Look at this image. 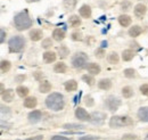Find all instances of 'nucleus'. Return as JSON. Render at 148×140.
<instances>
[{
  "mask_svg": "<svg viewBox=\"0 0 148 140\" xmlns=\"http://www.w3.org/2000/svg\"><path fill=\"white\" fill-rule=\"evenodd\" d=\"M30 39L32 41H39L40 39H42V31L34 29L32 31H30Z\"/></svg>",
  "mask_w": 148,
  "mask_h": 140,
  "instance_id": "obj_17",
  "label": "nucleus"
},
{
  "mask_svg": "<svg viewBox=\"0 0 148 140\" xmlns=\"http://www.w3.org/2000/svg\"><path fill=\"white\" fill-rule=\"evenodd\" d=\"M98 87L101 90H108L112 87V81L110 79H101L99 82H98Z\"/></svg>",
  "mask_w": 148,
  "mask_h": 140,
  "instance_id": "obj_15",
  "label": "nucleus"
},
{
  "mask_svg": "<svg viewBox=\"0 0 148 140\" xmlns=\"http://www.w3.org/2000/svg\"><path fill=\"white\" fill-rule=\"evenodd\" d=\"M46 105L51 110L58 112L64 108V97L58 92H53L46 99Z\"/></svg>",
  "mask_w": 148,
  "mask_h": 140,
  "instance_id": "obj_1",
  "label": "nucleus"
},
{
  "mask_svg": "<svg viewBox=\"0 0 148 140\" xmlns=\"http://www.w3.org/2000/svg\"><path fill=\"white\" fill-rule=\"evenodd\" d=\"M69 23H70V25L72 27H77L79 25H81V19L76 15H72L71 17L69 18Z\"/></svg>",
  "mask_w": 148,
  "mask_h": 140,
  "instance_id": "obj_25",
  "label": "nucleus"
},
{
  "mask_svg": "<svg viewBox=\"0 0 148 140\" xmlns=\"http://www.w3.org/2000/svg\"><path fill=\"white\" fill-rule=\"evenodd\" d=\"M51 140H70L69 138H66V137H62V136H54Z\"/></svg>",
  "mask_w": 148,
  "mask_h": 140,
  "instance_id": "obj_43",
  "label": "nucleus"
},
{
  "mask_svg": "<svg viewBox=\"0 0 148 140\" xmlns=\"http://www.w3.org/2000/svg\"><path fill=\"white\" fill-rule=\"evenodd\" d=\"M87 59H88V56L84 53L76 54L72 58V65L75 69H82L84 66V64L87 63Z\"/></svg>",
  "mask_w": 148,
  "mask_h": 140,
  "instance_id": "obj_5",
  "label": "nucleus"
},
{
  "mask_svg": "<svg viewBox=\"0 0 148 140\" xmlns=\"http://www.w3.org/2000/svg\"><path fill=\"white\" fill-rule=\"evenodd\" d=\"M75 116H76V119L80 120V121H90V120H91V115H90L86 109H83V108H81V107L76 108V110H75Z\"/></svg>",
  "mask_w": 148,
  "mask_h": 140,
  "instance_id": "obj_7",
  "label": "nucleus"
},
{
  "mask_svg": "<svg viewBox=\"0 0 148 140\" xmlns=\"http://www.w3.org/2000/svg\"><path fill=\"white\" fill-rule=\"evenodd\" d=\"M132 124H133V121L129 116H113L110 121V126L114 128V129L128 126V125H132Z\"/></svg>",
  "mask_w": 148,
  "mask_h": 140,
  "instance_id": "obj_4",
  "label": "nucleus"
},
{
  "mask_svg": "<svg viewBox=\"0 0 148 140\" xmlns=\"http://www.w3.org/2000/svg\"><path fill=\"white\" fill-rule=\"evenodd\" d=\"M34 78H36V80H38V81H42L43 74H42L41 72H36V73H34Z\"/></svg>",
  "mask_w": 148,
  "mask_h": 140,
  "instance_id": "obj_41",
  "label": "nucleus"
},
{
  "mask_svg": "<svg viewBox=\"0 0 148 140\" xmlns=\"http://www.w3.org/2000/svg\"><path fill=\"white\" fill-rule=\"evenodd\" d=\"M42 117V113L40 110H33L29 114V121L31 123H37L41 120Z\"/></svg>",
  "mask_w": 148,
  "mask_h": 140,
  "instance_id": "obj_11",
  "label": "nucleus"
},
{
  "mask_svg": "<svg viewBox=\"0 0 148 140\" xmlns=\"http://www.w3.org/2000/svg\"><path fill=\"white\" fill-rule=\"evenodd\" d=\"M105 105L106 107L111 110V112H115L120 106H121V100L114 96H110L106 100H105Z\"/></svg>",
  "mask_w": 148,
  "mask_h": 140,
  "instance_id": "obj_6",
  "label": "nucleus"
},
{
  "mask_svg": "<svg viewBox=\"0 0 148 140\" xmlns=\"http://www.w3.org/2000/svg\"><path fill=\"white\" fill-rule=\"evenodd\" d=\"M64 128L70 130V129H83L84 126L83 125H77V124H65Z\"/></svg>",
  "mask_w": 148,
  "mask_h": 140,
  "instance_id": "obj_38",
  "label": "nucleus"
},
{
  "mask_svg": "<svg viewBox=\"0 0 148 140\" xmlns=\"http://www.w3.org/2000/svg\"><path fill=\"white\" fill-rule=\"evenodd\" d=\"M87 71L90 74L96 75V74H99L100 73V66L98 64H96V63H90V64L87 65Z\"/></svg>",
  "mask_w": 148,
  "mask_h": 140,
  "instance_id": "obj_13",
  "label": "nucleus"
},
{
  "mask_svg": "<svg viewBox=\"0 0 148 140\" xmlns=\"http://www.w3.org/2000/svg\"><path fill=\"white\" fill-rule=\"evenodd\" d=\"M65 89L66 91H75L77 89V82L75 80H69L65 82Z\"/></svg>",
  "mask_w": 148,
  "mask_h": 140,
  "instance_id": "obj_24",
  "label": "nucleus"
},
{
  "mask_svg": "<svg viewBox=\"0 0 148 140\" xmlns=\"http://www.w3.org/2000/svg\"><path fill=\"white\" fill-rule=\"evenodd\" d=\"M8 47L12 53H19L25 47V39L21 35H15L8 41Z\"/></svg>",
  "mask_w": 148,
  "mask_h": 140,
  "instance_id": "obj_3",
  "label": "nucleus"
},
{
  "mask_svg": "<svg viewBox=\"0 0 148 140\" xmlns=\"http://www.w3.org/2000/svg\"><path fill=\"white\" fill-rule=\"evenodd\" d=\"M140 92L145 96H148V84H143L140 87Z\"/></svg>",
  "mask_w": 148,
  "mask_h": 140,
  "instance_id": "obj_40",
  "label": "nucleus"
},
{
  "mask_svg": "<svg viewBox=\"0 0 148 140\" xmlns=\"http://www.w3.org/2000/svg\"><path fill=\"white\" fill-rule=\"evenodd\" d=\"M2 100L6 102V103H12L14 100V91L12 89H8V90H5L2 93Z\"/></svg>",
  "mask_w": 148,
  "mask_h": 140,
  "instance_id": "obj_10",
  "label": "nucleus"
},
{
  "mask_svg": "<svg viewBox=\"0 0 148 140\" xmlns=\"http://www.w3.org/2000/svg\"><path fill=\"white\" fill-rule=\"evenodd\" d=\"M146 12H147V7L145 5H143V3L136 5V7H134V15L137 17H143L146 14Z\"/></svg>",
  "mask_w": 148,
  "mask_h": 140,
  "instance_id": "obj_9",
  "label": "nucleus"
},
{
  "mask_svg": "<svg viewBox=\"0 0 148 140\" xmlns=\"http://www.w3.org/2000/svg\"><path fill=\"white\" fill-rule=\"evenodd\" d=\"M42 48H45V49H47V48H49V47H51L53 46V41H51V39H45L43 41H42Z\"/></svg>",
  "mask_w": 148,
  "mask_h": 140,
  "instance_id": "obj_35",
  "label": "nucleus"
},
{
  "mask_svg": "<svg viewBox=\"0 0 148 140\" xmlns=\"http://www.w3.org/2000/svg\"><path fill=\"white\" fill-rule=\"evenodd\" d=\"M39 90H40L41 93H47V92H49V91L51 90V84H50V82H48V81H41V83H40V86H39Z\"/></svg>",
  "mask_w": 148,
  "mask_h": 140,
  "instance_id": "obj_19",
  "label": "nucleus"
},
{
  "mask_svg": "<svg viewBox=\"0 0 148 140\" xmlns=\"http://www.w3.org/2000/svg\"><path fill=\"white\" fill-rule=\"evenodd\" d=\"M122 95L124 98H131L133 96V90L131 87H124L122 89Z\"/></svg>",
  "mask_w": 148,
  "mask_h": 140,
  "instance_id": "obj_30",
  "label": "nucleus"
},
{
  "mask_svg": "<svg viewBox=\"0 0 148 140\" xmlns=\"http://www.w3.org/2000/svg\"><path fill=\"white\" fill-rule=\"evenodd\" d=\"M42 139H43V136H36V137H31V138L25 140H42Z\"/></svg>",
  "mask_w": 148,
  "mask_h": 140,
  "instance_id": "obj_45",
  "label": "nucleus"
},
{
  "mask_svg": "<svg viewBox=\"0 0 148 140\" xmlns=\"http://www.w3.org/2000/svg\"><path fill=\"white\" fill-rule=\"evenodd\" d=\"M76 5V0H64V7L67 10H72Z\"/></svg>",
  "mask_w": 148,
  "mask_h": 140,
  "instance_id": "obj_32",
  "label": "nucleus"
},
{
  "mask_svg": "<svg viewBox=\"0 0 148 140\" xmlns=\"http://www.w3.org/2000/svg\"><path fill=\"white\" fill-rule=\"evenodd\" d=\"M82 80L87 83V84H89V86H93L95 84V82H96V80L93 79L91 75H88V74H86V75H83L82 76Z\"/></svg>",
  "mask_w": 148,
  "mask_h": 140,
  "instance_id": "obj_33",
  "label": "nucleus"
},
{
  "mask_svg": "<svg viewBox=\"0 0 148 140\" xmlns=\"http://www.w3.org/2000/svg\"><path fill=\"white\" fill-rule=\"evenodd\" d=\"M146 140H148V136H147V139H146Z\"/></svg>",
  "mask_w": 148,
  "mask_h": 140,
  "instance_id": "obj_48",
  "label": "nucleus"
},
{
  "mask_svg": "<svg viewBox=\"0 0 148 140\" xmlns=\"http://www.w3.org/2000/svg\"><path fill=\"white\" fill-rule=\"evenodd\" d=\"M131 17H130L129 15H121L120 17H119V23L121 24V26H123V27H128L130 24H131Z\"/></svg>",
  "mask_w": 148,
  "mask_h": 140,
  "instance_id": "obj_18",
  "label": "nucleus"
},
{
  "mask_svg": "<svg viewBox=\"0 0 148 140\" xmlns=\"http://www.w3.org/2000/svg\"><path fill=\"white\" fill-rule=\"evenodd\" d=\"M133 57H134V51H132V50H130V49L123 50V53H122V58H123L124 62H129Z\"/></svg>",
  "mask_w": 148,
  "mask_h": 140,
  "instance_id": "obj_26",
  "label": "nucleus"
},
{
  "mask_svg": "<svg viewBox=\"0 0 148 140\" xmlns=\"http://www.w3.org/2000/svg\"><path fill=\"white\" fill-rule=\"evenodd\" d=\"M138 117L140 121L148 122V107H141L138 110Z\"/></svg>",
  "mask_w": 148,
  "mask_h": 140,
  "instance_id": "obj_14",
  "label": "nucleus"
},
{
  "mask_svg": "<svg viewBox=\"0 0 148 140\" xmlns=\"http://www.w3.org/2000/svg\"><path fill=\"white\" fill-rule=\"evenodd\" d=\"M29 2H33V1H39V0H27Z\"/></svg>",
  "mask_w": 148,
  "mask_h": 140,
  "instance_id": "obj_47",
  "label": "nucleus"
},
{
  "mask_svg": "<svg viewBox=\"0 0 148 140\" xmlns=\"http://www.w3.org/2000/svg\"><path fill=\"white\" fill-rule=\"evenodd\" d=\"M107 59H108V62L113 64V65H115V64H117L119 63V60H120V57H119V55L116 53H111L108 55V57H107Z\"/></svg>",
  "mask_w": 148,
  "mask_h": 140,
  "instance_id": "obj_27",
  "label": "nucleus"
},
{
  "mask_svg": "<svg viewBox=\"0 0 148 140\" xmlns=\"http://www.w3.org/2000/svg\"><path fill=\"white\" fill-rule=\"evenodd\" d=\"M43 60L48 64L50 63H54L56 60V54L53 53V51H46L43 54Z\"/></svg>",
  "mask_w": 148,
  "mask_h": 140,
  "instance_id": "obj_22",
  "label": "nucleus"
},
{
  "mask_svg": "<svg viewBox=\"0 0 148 140\" xmlns=\"http://www.w3.org/2000/svg\"><path fill=\"white\" fill-rule=\"evenodd\" d=\"M54 71H55L56 73H59V74H64V73H66V71H67V66H66V64L65 63H57L55 65V67H54Z\"/></svg>",
  "mask_w": 148,
  "mask_h": 140,
  "instance_id": "obj_23",
  "label": "nucleus"
},
{
  "mask_svg": "<svg viewBox=\"0 0 148 140\" xmlns=\"http://www.w3.org/2000/svg\"><path fill=\"white\" fill-rule=\"evenodd\" d=\"M16 92L19 97H26L29 95V89L24 86H19L17 89H16Z\"/></svg>",
  "mask_w": 148,
  "mask_h": 140,
  "instance_id": "obj_29",
  "label": "nucleus"
},
{
  "mask_svg": "<svg viewBox=\"0 0 148 140\" xmlns=\"http://www.w3.org/2000/svg\"><path fill=\"white\" fill-rule=\"evenodd\" d=\"M25 78H26L25 75H18V76L15 78V81H16V82H22V81L25 80Z\"/></svg>",
  "mask_w": 148,
  "mask_h": 140,
  "instance_id": "obj_44",
  "label": "nucleus"
},
{
  "mask_svg": "<svg viewBox=\"0 0 148 140\" xmlns=\"http://www.w3.org/2000/svg\"><path fill=\"white\" fill-rule=\"evenodd\" d=\"M141 33H143V29L139 25H134V26H132L129 30V35L132 36V38H137L138 35H140Z\"/></svg>",
  "mask_w": 148,
  "mask_h": 140,
  "instance_id": "obj_21",
  "label": "nucleus"
},
{
  "mask_svg": "<svg viewBox=\"0 0 148 140\" xmlns=\"http://www.w3.org/2000/svg\"><path fill=\"white\" fill-rule=\"evenodd\" d=\"M14 23H15V26L18 31H24V30H27L29 27L32 26V19L30 18L29 14L26 12H22L18 13L15 18H14Z\"/></svg>",
  "mask_w": 148,
  "mask_h": 140,
  "instance_id": "obj_2",
  "label": "nucleus"
},
{
  "mask_svg": "<svg viewBox=\"0 0 148 140\" xmlns=\"http://www.w3.org/2000/svg\"><path fill=\"white\" fill-rule=\"evenodd\" d=\"M123 73H124V76H127L129 79H132V78L136 76V71L133 69H127V70H124Z\"/></svg>",
  "mask_w": 148,
  "mask_h": 140,
  "instance_id": "obj_34",
  "label": "nucleus"
},
{
  "mask_svg": "<svg viewBox=\"0 0 148 140\" xmlns=\"http://www.w3.org/2000/svg\"><path fill=\"white\" fill-rule=\"evenodd\" d=\"M69 54H70V50H69V48H67L66 46H62V47L58 48V55H59L60 58H65V57H67Z\"/></svg>",
  "mask_w": 148,
  "mask_h": 140,
  "instance_id": "obj_28",
  "label": "nucleus"
},
{
  "mask_svg": "<svg viewBox=\"0 0 148 140\" xmlns=\"http://www.w3.org/2000/svg\"><path fill=\"white\" fill-rule=\"evenodd\" d=\"M5 36H6V33H5V31L1 29V39H0V42H1V43H3V41H5Z\"/></svg>",
  "mask_w": 148,
  "mask_h": 140,
  "instance_id": "obj_46",
  "label": "nucleus"
},
{
  "mask_svg": "<svg viewBox=\"0 0 148 140\" xmlns=\"http://www.w3.org/2000/svg\"><path fill=\"white\" fill-rule=\"evenodd\" d=\"M0 66H1V72H2V73H7L8 71L10 70L12 64H10V62H8V60H2L1 64H0Z\"/></svg>",
  "mask_w": 148,
  "mask_h": 140,
  "instance_id": "obj_31",
  "label": "nucleus"
},
{
  "mask_svg": "<svg viewBox=\"0 0 148 140\" xmlns=\"http://www.w3.org/2000/svg\"><path fill=\"white\" fill-rule=\"evenodd\" d=\"M53 36L56 41H62L65 39V32L62 29H55L53 32Z\"/></svg>",
  "mask_w": 148,
  "mask_h": 140,
  "instance_id": "obj_20",
  "label": "nucleus"
},
{
  "mask_svg": "<svg viewBox=\"0 0 148 140\" xmlns=\"http://www.w3.org/2000/svg\"><path fill=\"white\" fill-rule=\"evenodd\" d=\"M130 7H131V2H130V1H123V2L121 3L122 10H129Z\"/></svg>",
  "mask_w": 148,
  "mask_h": 140,
  "instance_id": "obj_39",
  "label": "nucleus"
},
{
  "mask_svg": "<svg viewBox=\"0 0 148 140\" xmlns=\"http://www.w3.org/2000/svg\"><path fill=\"white\" fill-rule=\"evenodd\" d=\"M106 119V115L100 113V112H97V113H93L91 114V122L95 123V124H100V123L104 122V120Z\"/></svg>",
  "mask_w": 148,
  "mask_h": 140,
  "instance_id": "obj_8",
  "label": "nucleus"
},
{
  "mask_svg": "<svg viewBox=\"0 0 148 140\" xmlns=\"http://www.w3.org/2000/svg\"><path fill=\"white\" fill-rule=\"evenodd\" d=\"M72 39H73L74 41H81V40L83 39L82 33H81V32H73V33H72Z\"/></svg>",
  "mask_w": 148,
  "mask_h": 140,
  "instance_id": "obj_36",
  "label": "nucleus"
},
{
  "mask_svg": "<svg viewBox=\"0 0 148 140\" xmlns=\"http://www.w3.org/2000/svg\"><path fill=\"white\" fill-rule=\"evenodd\" d=\"M95 56L98 57V58H103L105 56V50L103 48H98L96 51H95Z\"/></svg>",
  "mask_w": 148,
  "mask_h": 140,
  "instance_id": "obj_37",
  "label": "nucleus"
},
{
  "mask_svg": "<svg viewBox=\"0 0 148 140\" xmlns=\"http://www.w3.org/2000/svg\"><path fill=\"white\" fill-rule=\"evenodd\" d=\"M38 105V100L36 97H27L24 100V106L26 108H34Z\"/></svg>",
  "mask_w": 148,
  "mask_h": 140,
  "instance_id": "obj_16",
  "label": "nucleus"
},
{
  "mask_svg": "<svg viewBox=\"0 0 148 140\" xmlns=\"http://www.w3.org/2000/svg\"><path fill=\"white\" fill-rule=\"evenodd\" d=\"M79 13H80V15L83 18H89L91 16V8H90V6H88V5H83V6H81V8L79 9Z\"/></svg>",
  "mask_w": 148,
  "mask_h": 140,
  "instance_id": "obj_12",
  "label": "nucleus"
},
{
  "mask_svg": "<svg viewBox=\"0 0 148 140\" xmlns=\"http://www.w3.org/2000/svg\"><path fill=\"white\" fill-rule=\"evenodd\" d=\"M84 103H86V105L90 107V106L93 105V99L91 98V97H87V98H86V102H84Z\"/></svg>",
  "mask_w": 148,
  "mask_h": 140,
  "instance_id": "obj_42",
  "label": "nucleus"
}]
</instances>
